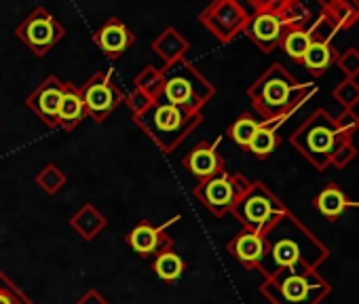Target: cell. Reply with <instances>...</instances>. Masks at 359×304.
Masks as SVG:
<instances>
[{
  "instance_id": "6da1fadb",
  "label": "cell",
  "mask_w": 359,
  "mask_h": 304,
  "mask_svg": "<svg viewBox=\"0 0 359 304\" xmlns=\"http://www.w3.org/2000/svg\"><path fill=\"white\" fill-rule=\"evenodd\" d=\"M266 254L260 262V270L271 277L279 270H317L330 256L325 243H321L296 216L290 212L277 220V224L264 235Z\"/></svg>"
},
{
  "instance_id": "7a4b0ae2",
  "label": "cell",
  "mask_w": 359,
  "mask_h": 304,
  "mask_svg": "<svg viewBox=\"0 0 359 304\" xmlns=\"http://www.w3.org/2000/svg\"><path fill=\"white\" fill-rule=\"evenodd\" d=\"M317 93V85L298 83L281 64L271 66L269 72L250 89L254 106L262 112L266 120L285 123L287 116L298 110L306 99Z\"/></svg>"
},
{
  "instance_id": "3957f363",
  "label": "cell",
  "mask_w": 359,
  "mask_h": 304,
  "mask_svg": "<svg viewBox=\"0 0 359 304\" xmlns=\"http://www.w3.org/2000/svg\"><path fill=\"white\" fill-rule=\"evenodd\" d=\"M342 139L348 137L338 131L334 116L325 108H317L302 127L292 133V146L319 172L332 165V155Z\"/></svg>"
},
{
  "instance_id": "277c9868",
  "label": "cell",
  "mask_w": 359,
  "mask_h": 304,
  "mask_svg": "<svg viewBox=\"0 0 359 304\" xmlns=\"http://www.w3.org/2000/svg\"><path fill=\"white\" fill-rule=\"evenodd\" d=\"M273 304H319L332 293V285L317 270H279L262 285Z\"/></svg>"
},
{
  "instance_id": "5b68a950",
  "label": "cell",
  "mask_w": 359,
  "mask_h": 304,
  "mask_svg": "<svg viewBox=\"0 0 359 304\" xmlns=\"http://www.w3.org/2000/svg\"><path fill=\"white\" fill-rule=\"evenodd\" d=\"M233 209L248 230L258 233L262 237L277 224V220H281L287 214L285 205L264 184L250 186L239 197Z\"/></svg>"
},
{
  "instance_id": "8992f818",
  "label": "cell",
  "mask_w": 359,
  "mask_h": 304,
  "mask_svg": "<svg viewBox=\"0 0 359 304\" xmlns=\"http://www.w3.org/2000/svg\"><path fill=\"white\" fill-rule=\"evenodd\" d=\"M277 5V3H275ZM275 5H264L258 9V13L250 20L248 24V36L264 51H273L277 45H281L283 36H285V28L281 26L277 13H275Z\"/></svg>"
},
{
  "instance_id": "52a82bcc",
  "label": "cell",
  "mask_w": 359,
  "mask_h": 304,
  "mask_svg": "<svg viewBox=\"0 0 359 304\" xmlns=\"http://www.w3.org/2000/svg\"><path fill=\"white\" fill-rule=\"evenodd\" d=\"M241 195L243 193L237 191V184L229 176H218V178H214V180H210L205 184V201L218 214L235 207V203L239 201Z\"/></svg>"
},
{
  "instance_id": "ba28073f",
  "label": "cell",
  "mask_w": 359,
  "mask_h": 304,
  "mask_svg": "<svg viewBox=\"0 0 359 304\" xmlns=\"http://www.w3.org/2000/svg\"><path fill=\"white\" fill-rule=\"evenodd\" d=\"M231 251L245 264V266H260L264 254H266V241L262 235L243 230L241 235L235 237L231 243Z\"/></svg>"
},
{
  "instance_id": "9c48e42d",
  "label": "cell",
  "mask_w": 359,
  "mask_h": 304,
  "mask_svg": "<svg viewBox=\"0 0 359 304\" xmlns=\"http://www.w3.org/2000/svg\"><path fill=\"white\" fill-rule=\"evenodd\" d=\"M313 205L317 207V212L327 220V222H338V218L348 209V197L344 195V191L336 184L330 182L315 199Z\"/></svg>"
},
{
  "instance_id": "30bf717a",
  "label": "cell",
  "mask_w": 359,
  "mask_h": 304,
  "mask_svg": "<svg viewBox=\"0 0 359 304\" xmlns=\"http://www.w3.org/2000/svg\"><path fill=\"white\" fill-rule=\"evenodd\" d=\"M321 15H325L338 32L351 30L359 22V3L357 0H325L321 3Z\"/></svg>"
},
{
  "instance_id": "8fae6325",
  "label": "cell",
  "mask_w": 359,
  "mask_h": 304,
  "mask_svg": "<svg viewBox=\"0 0 359 304\" xmlns=\"http://www.w3.org/2000/svg\"><path fill=\"white\" fill-rule=\"evenodd\" d=\"M338 55H340V53H338L332 45L311 43L306 55L302 57V66H304L313 76H321V74H325L332 66H336Z\"/></svg>"
},
{
  "instance_id": "7c38bea8",
  "label": "cell",
  "mask_w": 359,
  "mask_h": 304,
  "mask_svg": "<svg viewBox=\"0 0 359 304\" xmlns=\"http://www.w3.org/2000/svg\"><path fill=\"white\" fill-rule=\"evenodd\" d=\"M275 13L285 30L292 28H304L311 20V11L306 5L298 3V0H287V3H277Z\"/></svg>"
},
{
  "instance_id": "4fadbf2b",
  "label": "cell",
  "mask_w": 359,
  "mask_h": 304,
  "mask_svg": "<svg viewBox=\"0 0 359 304\" xmlns=\"http://www.w3.org/2000/svg\"><path fill=\"white\" fill-rule=\"evenodd\" d=\"M187 163H189L191 172L201 176V178H210L220 170V159L214 152V148H205V146L197 148Z\"/></svg>"
},
{
  "instance_id": "5bb4252c",
  "label": "cell",
  "mask_w": 359,
  "mask_h": 304,
  "mask_svg": "<svg viewBox=\"0 0 359 304\" xmlns=\"http://www.w3.org/2000/svg\"><path fill=\"white\" fill-rule=\"evenodd\" d=\"M283 51L298 64H302V57L306 55L309 47H311V36L306 32V28H292L285 30V36L281 41Z\"/></svg>"
},
{
  "instance_id": "9a60e30c",
  "label": "cell",
  "mask_w": 359,
  "mask_h": 304,
  "mask_svg": "<svg viewBox=\"0 0 359 304\" xmlns=\"http://www.w3.org/2000/svg\"><path fill=\"white\" fill-rule=\"evenodd\" d=\"M279 144V137H277V127H273L271 123H260V129L256 131V135L252 137L250 141V150L254 152L256 157L260 159H266L271 152L277 148Z\"/></svg>"
},
{
  "instance_id": "2e32d148",
  "label": "cell",
  "mask_w": 359,
  "mask_h": 304,
  "mask_svg": "<svg viewBox=\"0 0 359 304\" xmlns=\"http://www.w3.org/2000/svg\"><path fill=\"white\" fill-rule=\"evenodd\" d=\"M91 112L95 114H106L112 106H114V95L110 91V87L106 83H97V85H91L87 95H85V102H83Z\"/></svg>"
},
{
  "instance_id": "e0dca14e",
  "label": "cell",
  "mask_w": 359,
  "mask_h": 304,
  "mask_svg": "<svg viewBox=\"0 0 359 304\" xmlns=\"http://www.w3.org/2000/svg\"><path fill=\"white\" fill-rule=\"evenodd\" d=\"M26 41L32 45V47H45L53 41V28H51V22L47 18H36L28 22L26 26V32H24Z\"/></svg>"
},
{
  "instance_id": "ac0fdd59",
  "label": "cell",
  "mask_w": 359,
  "mask_h": 304,
  "mask_svg": "<svg viewBox=\"0 0 359 304\" xmlns=\"http://www.w3.org/2000/svg\"><path fill=\"white\" fill-rule=\"evenodd\" d=\"M100 43L108 53H121L129 43V32L121 24H110L102 30Z\"/></svg>"
},
{
  "instance_id": "d6986e66",
  "label": "cell",
  "mask_w": 359,
  "mask_h": 304,
  "mask_svg": "<svg viewBox=\"0 0 359 304\" xmlns=\"http://www.w3.org/2000/svg\"><path fill=\"white\" fill-rule=\"evenodd\" d=\"M332 97L342 106V110H355V106L359 104V83L353 78H344L334 87Z\"/></svg>"
},
{
  "instance_id": "ffe728a7",
  "label": "cell",
  "mask_w": 359,
  "mask_h": 304,
  "mask_svg": "<svg viewBox=\"0 0 359 304\" xmlns=\"http://www.w3.org/2000/svg\"><path fill=\"white\" fill-rule=\"evenodd\" d=\"M129 243H131V247H133L137 254H150V251L156 247V243H158V233H156L152 226L142 224V226H137V228L129 235Z\"/></svg>"
},
{
  "instance_id": "44dd1931",
  "label": "cell",
  "mask_w": 359,
  "mask_h": 304,
  "mask_svg": "<svg viewBox=\"0 0 359 304\" xmlns=\"http://www.w3.org/2000/svg\"><path fill=\"white\" fill-rule=\"evenodd\" d=\"M154 270H156V275H158L161 279L173 281V279H177L180 275H182V270H184V264H182V260H180L175 254H171V251H165V254H161V256L156 258Z\"/></svg>"
},
{
  "instance_id": "7402d4cb",
  "label": "cell",
  "mask_w": 359,
  "mask_h": 304,
  "mask_svg": "<svg viewBox=\"0 0 359 304\" xmlns=\"http://www.w3.org/2000/svg\"><path fill=\"white\" fill-rule=\"evenodd\" d=\"M260 129V123L256 120V118H252L250 114H243L233 127H231V135H233V139L239 144V146H250V141H252V137L256 135V131Z\"/></svg>"
},
{
  "instance_id": "603a6c76",
  "label": "cell",
  "mask_w": 359,
  "mask_h": 304,
  "mask_svg": "<svg viewBox=\"0 0 359 304\" xmlns=\"http://www.w3.org/2000/svg\"><path fill=\"white\" fill-rule=\"evenodd\" d=\"M309 36H311V43H321V45H332L334 36L338 34L336 26L325 18V15H319L317 22H313L309 28H306Z\"/></svg>"
},
{
  "instance_id": "cb8c5ba5",
  "label": "cell",
  "mask_w": 359,
  "mask_h": 304,
  "mask_svg": "<svg viewBox=\"0 0 359 304\" xmlns=\"http://www.w3.org/2000/svg\"><path fill=\"white\" fill-rule=\"evenodd\" d=\"M62 97H64V93H62L57 87H45V89L39 93V102H36L41 114H45V116H57Z\"/></svg>"
},
{
  "instance_id": "d4e9b609",
  "label": "cell",
  "mask_w": 359,
  "mask_h": 304,
  "mask_svg": "<svg viewBox=\"0 0 359 304\" xmlns=\"http://www.w3.org/2000/svg\"><path fill=\"white\" fill-rule=\"evenodd\" d=\"M83 108H85L83 99H81L74 91H66L64 97H62L57 116L64 118V120H68V123H72V120H76V118L83 114Z\"/></svg>"
},
{
  "instance_id": "484cf974",
  "label": "cell",
  "mask_w": 359,
  "mask_h": 304,
  "mask_svg": "<svg viewBox=\"0 0 359 304\" xmlns=\"http://www.w3.org/2000/svg\"><path fill=\"white\" fill-rule=\"evenodd\" d=\"M336 66L340 68V72L344 74V78H357L359 76V49L351 47L344 53L338 55Z\"/></svg>"
},
{
  "instance_id": "4316f807",
  "label": "cell",
  "mask_w": 359,
  "mask_h": 304,
  "mask_svg": "<svg viewBox=\"0 0 359 304\" xmlns=\"http://www.w3.org/2000/svg\"><path fill=\"white\" fill-rule=\"evenodd\" d=\"M355 157H357V146L353 144V139H342L332 155V167L344 170L348 163L355 161Z\"/></svg>"
},
{
  "instance_id": "83f0119b",
  "label": "cell",
  "mask_w": 359,
  "mask_h": 304,
  "mask_svg": "<svg viewBox=\"0 0 359 304\" xmlns=\"http://www.w3.org/2000/svg\"><path fill=\"white\" fill-rule=\"evenodd\" d=\"M154 120H156V125H158L161 129L171 131V129H175L180 123H182V114H180V110H177L175 106L169 104V106H161V108L156 110Z\"/></svg>"
},
{
  "instance_id": "f1b7e54d",
  "label": "cell",
  "mask_w": 359,
  "mask_h": 304,
  "mask_svg": "<svg viewBox=\"0 0 359 304\" xmlns=\"http://www.w3.org/2000/svg\"><path fill=\"white\" fill-rule=\"evenodd\" d=\"M334 120L338 131L348 139H353V135L359 131V114L355 110H342L338 116H334Z\"/></svg>"
},
{
  "instance_id": "f546056e",
  "label": "cell",
  "mask_w": 359,
  "mask_h": 304,
  "mask_svg": "<svg viewBox=\"0 0 359 304\" xmlns=\"http://www.w3.org/2000/svg\"><path fill=\"white\" fill-rule=\"evenodd\" d=\"M167 97H169L173 104H187L189 97H191V87H189L184 81L175 78V81H171V83L167 85Z\"/></svg>"
},
{
  "instance_id": "4dcf8cb0",
  "label": "cell",
  "mask_w": 359,
  "mask_h": 304,
  "mask_svg": "<svg viewBox=\"0 0 359 304\" xmlns=\"http://www.w3.org/2000/svg\"><path fill=\"white\" fill-rule=\"evenodd\" d=\"M0 304H11V300L7 296H0Z\"/></svg>"
}]
</instances>
